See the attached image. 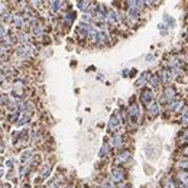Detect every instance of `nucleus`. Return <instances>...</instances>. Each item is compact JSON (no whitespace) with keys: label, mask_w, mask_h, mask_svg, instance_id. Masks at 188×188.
<instances>
[{"label":"nucleus","mask_w":188,"mask_h":188,"mask_svg":"<svg viewBox=\"0 0 188 188\" xmlns=\"http://www.w3.org/2000/svg\"><path fill=\"white\" fill-rule=\"evenodd\" d=\"M145 80H146V73H145V74H142V77H140V78L136 81V85H142V84L145 83Z\"/></svg>","instance_id":"16"},{"label":"nucleus","mask_w":188,"mask_h":188,"mask_svg":"<svg viewBox=\"0 0 188 188\" xmlns=\"http://www.w3.org/2000/svg\"><path fill=\"white\" fill-rule=\"evenodd\" d=\"M129 158V152H125V153H122L120 156H119V159H117V162H125L126 159Z\"/></svg>","instance_id":"13"},{"label":"nucleus","mask_w":188,"mask_h":188,"mask_svg":"<svg viewBox=\"0 0 188 188\" xmlns=\"http://www.w3.org/2000/svg\"><path fill=\"white\" fill-rule=\"evenodd\" d=\"M111 179L114 181V182H119V181H122L123 179V172L122 171H113L111 172Z\"/></svg>","instance_id":"5"},{"label":"nucleus","mask_w":188,"mask_h":188,"mask_svg":"<svg viewBox=\"0 0 188 188\" xmlns=\"http://www.w3.org/2000/svg\"><path fill=\"white\" fill-rule=\"evenodd\" d=\"M87 5H88L87 2H78V7H80V9H83V10H85V9H87Z\"/></svg>","instance_id":"20"},{"label":"nucleus","mask_w":188,"mask_h":188,"mask_svg":"<svg viewBox=\"0 0 188 188\" xmlns=\"http://www.w3.org/2000/svg\"><path fill=\"white\" fill-rule=\"evenodd\" d=\"M182 122L184 123H188V109L184 111V114H182Z\"/></svg>","instance_id":"19"},{"label":"nucleus","mask_w":188,"mask_h":188,"mask_svg":"<svg viewBox=\"0 0 188 188\" xmlns=\"http://www.w3.org/2000/svg\"><path fill=\"white\" fill-rule=\"evenodd\" d=\"M107 20H109V22H111V23L117 22V15H116V12H114V10H110V12L107 13Z\"/></svg>","instance_id":"7"},{"label":"nucleus","mask_w":188,"mask_h":188,"mask_svg":"<svg viewBox=\"0 0 188 188\" xmlns=\"http://www.w3.org/2000/svg\"><path fill=\"white\" fill-rule=\"evenodd\" d=\"M165 96H167L168 99H174V97H175V91H174L171 87H168V88L165 90Z\"/></svg>","instance_id":"8"},{"label":"nucleus","mask_w":188,"mask_h":188,"mask_svg":"<svg viewBox=\"0 0 188 188\" xmlns=\"http://www.w3.org/2000/svg\"><path fill=\"white\" fill-rule=\"evenodd\" d=\"M33 52H35L33 46L29 45V43H23L22 46H19V49H17V54L23 55V57H31V55H33Z\"/></svg>","instance_id":"1"},{"label":"nucleus","mask_w":188,"mask_h":188,"mask_svg":"<svg viewBox=\"0 0 188 188\" xmlns=\"http://www.w3.org/2000/svg\"><path fill=\"white\" fill-rule=\"evenodd\" d=\"M111 143H114V146H120V143H122V139L117 136V137H114L113 140H111Z\"/></svg>","instance_id":"18"},{"label":"nucleus","mask_w":188,"mask_h":188,"mask_svg":"<svg viewBox=\"0 0 188 188\" xmlns=\"http://www.w3.org/2000/svg\"><path fill=\"white\" fill-rule=\"evenodd\" d=\"M80 32H81V35H90V33H93L91 26L87 25V23H81V25H80Z\"/></svg>","instance_id":"4"},{"label":"nucleus","mask_w":188,"mask_h":188,"mask_svg":"<svg viewBox=\"0 0 188 188\" xmlns=\"http://www.w3.org/2000/svg\"><path fill=\"white\" fill-rule=\"evenodd\" d=\"M120 125H122V122L117 120V114H116V116H113L111 119H110V123H109V130L114 132V130H117V129L120 127Z\"/></svg>","instance_id":"2"},{"label":"nucleus","mask_w":188,"mask_h":188,"mask_svg":"<svg viewBox=\"0 0 188 188\" xmlns=\"http://www.w3.org/2000/svg\"><path fill=\"white\" fill-rule=\"evenodd\" d=\"M59 9V2H54V3H51V10L52 12H57Z\"/></svg>","instance_id":"17"},{"label":"nucleus","mask_w":188,"mask_h":188,"mask_svg":"<svg viewBox=\"0 0 188 188\" xmlns=\"http://www.w3.org/2000/svg\"><path fill=\"white\" fill-rule=\"evenodd\" d=\"M142 101L146 106H149L151 103H153V100H152V91L151 90H143V93H142Z\"/></svg>","instance_id":"3"},{"label":"nucleus","mask_w":188,"mask_h":188,"mask_svg":"<svg viewBox=\"0 0 188 188\" xmlns=\"http://www.w3.org/2000/svg\"><path fill=\"white\" fill-rule=\"evenodd\" d=\"M171 75H172L171 73H163V74H162V80H163V83L167 84V83L171 80Z\"/></svg>","instance_id":"12"},{"label":"nucleus","mask_w":188,"mask_h":188,"mask_svg":"<svg viewBox=\"0 0 188 188\" xmlns=\"http://www.w3.org/2000/svg\"><path fill=\"white\" fill-rule=\"evenodd\" d=\"M31 158H32V152H31V151H26L25 153L22 155V162H28Z\"/></svg>","instance_id":"9"},{"label":"nucleus","mask_w":188,"mask_h":188,"mask_svg":"<svg viewBox=\"0 0 188 188\" xmlns=\"http://www.w3.org/2000/svg\"><path fill=\"white\" fill-rule=\"evenodd\" d=\"M148 110H149V114H151V116H155V114L159 111V106L153 101V103H151V104L148 106Z\"/></svg>","instance_id":"6"},{"label":"nucleus","mask_w":188,"mask_h":188,"mask_svg":"<svg viewBox=\"0 0 188 188\" xmlns=\"http://www.w3.org/2000/svg\"><path fill=\"white\" fill-rule=\"evenodd\" d=\"M33 33H36V35H39V33H42V31H41V28H39V26H33Z\"/></svg>","instance_id":"21"},{"label":"nucleus","mask_w":188,"mask_h":188,"mask_svg":"<svg viewBox=\"0 0 188 188\" xmlns=\"http://www.w3.org/2000/svg\"><path fill=\"white\" fill-rule=\"evenodd\" d=\"M101 188H113V187H111V185H110V184H104V185H103V187H101Z\"/></svg>","instance_id":"23"},{"label":"nucleus","mask_w":188,"mask_h":188,"mask_svg":"<svg viewBox=\"0 0 188 188\" xmlns=\"http://www.w3.org/2000/svg\"><path fill=\"white\" fill-rule=\"evenodd\" d=\"M129 113H130L132 116H133V114H135V116H137V114H139L137 106H136V104H135V106H132V107H130V110H129Z\"/></svg>","instance_id":"15"},{"label":"nucleus","mask_w":188,"mask_h":188,"mask_svg":"<svg viewBox=\"0 0 188 188\" xmlns=\"http://www.w3.org/2000/svg\"><path fill=\"white\" fill-rule=\"evenodd\" d=\"M49 172H51V168H49V167H43V169L41 171V175H42L43 178H46V177L49 175Z\"/></svg>","instance_id":"10"},{"label":"nucleus","mask_w":188,"mask_h":188,"mask_svg":"<svg viewBox=\"0 0 188 188\" xmlns=\"http://www.w3.org/2000/svg\"><path fill=\"white\" fill-rule=\"evenodd\" d=\"M106 152H107V146L104 145V146H103V149L100 151V156H104V155H106Z\"/></svg>","instance_id":"22"},{"label":"nucleus","mask_w":188,"mask_h":188,"mask_svg":"<svg viewBox=\"0 0 188 188\" xmlns=\"http://www.w3.org/2000/svg\"><path fill=\"white\" fill-rule=\"evenodd\" d=\"M181 101H175V103H172L169 107H171V110H178V109H181Z\"/></svg>","instance_id":"14"},{"label":"nucleus","mask_w":188,"mask_h":188,"mask_svg":"<svg viewBox=\"0 0 188 188\" xmlns=\"http://www.w3.org/2000/svg\"><path fill=\"white\" fill-rule=\"evenodd\" d=\"M13 23H15V26L20 28V26H22V17H20V16H15V17H13Z\"/></svg>","instance_id":"11"}]
</instances>
